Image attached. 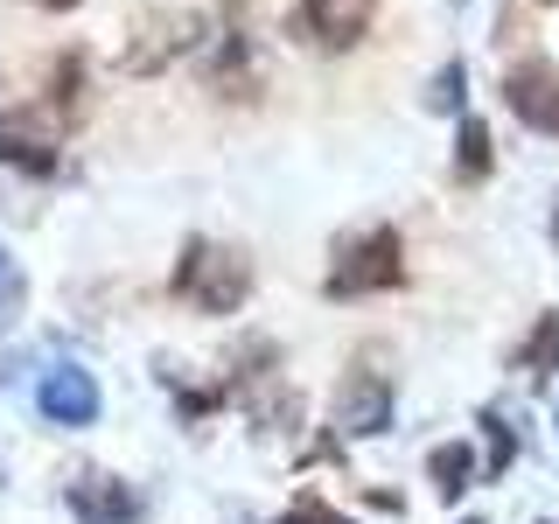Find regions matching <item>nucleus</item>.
Returning <instances> with one entry per match:
<instances>
[{"instance_id":"nucleus-1","label":"nucleus","mask_w":559,"mask_h":524,"mask_svg":"<svg viewBox=\"0 0 559 524\" xmlns=\"http://www.w3.org/2000/svg\"><path fill=\"white\" fill-rule=\"evenodd\" d=\"M168 287H175V301H189L197 314H238L245 301H252V259H245L238 245L189 238Z\"/></svg>"},{"instance_id":"nucleus-2","label":"nucleus","mask_w":559,"mask_h":524,"mask_svg":"<svg viewBox=\"0 0 559 524\" xmlns=\"http://www.w3.org/2000/svg\"><path fill=\"white\" fill-rule=\"evenodd\" d=\"M329 301H364V294H392L406 287V238L392 224H371V231H349L329 259Z\"/></svg>"},{"instance_id":"nucleus-3","label":"nucleus","mask_w":559,"mask_h":524,"mask_svg":"<svg viewBox=\"0 0 559 524\" xmlns=\"http://www.w3.org/2000/svg\"><path fill=\"white\" fill-rule=\"evenodd\" d=\"M210 43V14L203 8H147L133 22V43L119 49V70L127 78H162L175 57H189V49Z\"/></svg>"},{"instance_id":"nucleus-4","label":"nucleus","mask_w":559,"mask_h":524,"mask_svg":"<svg viewBox=\"0 0 559 524\" xmlns=\"http://www.w3.org/2000/svg\"><path fill=\"white\" fill-rule=\"evenodd\" d=\"M0 168L63 175V127L49 105H0Z\"/></svg>"},{"instance_id":"nucleus-5","label":"nucleus","mask_w":559,"mask_h":524,"mask_svg":"<svg viewBox=\"0 0 559 524\" xmlns=\"http://www.w3.org/2000/svg\"><path fill=\"white\" fill-rule=\"evenodd\" d=\"M378 22V0H294L287 14V35L301 49H322V57H343V49H357L364 35Z\"/></svg>"},{"instance_id":"nucleus-6","label":"nucleus","mask_w":559,"mask_h":524,"mask_svg":"<svg viewBox=\"0 0 559 524\" xmlns=\"http://www.w3.org/2000/svg\"><path fill=\"white\" fill-rule=\"evenodd\" d=\"M392 413H399L392 371H378L371 357H357V364H349V378L336 384V433H349V441H371V433L392 427Z\"/></svg>"},{"instance_id":"nucleus-7","label":"nucleus","mask_w":559,"mask_h":524,"mask_svg":"<svg viewBox=\"0 0 559 524\" xmlns=\"http://www.w3.org/2000/svg\"><path fill=\"white\" fill-rule=\"evenodd\" d=\"M203 84L231 105H252L266 70H259V43L245 22H224V35H210V57H203Z\"/></svg>"},{"instance_id":"nucleus-8","label":"nucleus","mask_w":559,"mask_h":524,"mask_svg":"<svg viewBox=\"0 0 559 524\" xmlns=\"http://www.w3.org/2000/svg\"><path fill=\"white\" fill-rule=\"evenodd\" d=\"M63 503L78 524H140L147 517V497H140L133 483L105 476V468H78V476L63 483Z\"/></svg>"},{"instance_id":"nucleus-9","label":"nucleus","mask_w":559,"mask_h":524,"mask_svg":"<svg viewBox=\"0 0 559 524\" xmlns=\"http://www.w3.org/2000/svg\"><path fill=\"white\" fill-rule=\"evenodd\" d=\"M35 413H43L49 427H63V433L92 427L98 419V378L84 371V364H49L43 384H35Z\"/></svg>"},{"instance_id":"nucleus-10","label":"nucleus","mask_w":559,"mask_h":524,"mask_svg":"<svg viewBox=\"0 0 559 524\" xmlns=\"http://www.w3.org/2000/svg\"><path fill=\"white\" fill-rule=\"evenodd\" d=\"M503 105L532 133H559V70L546 57H524L518 70H503Z\"/></svg>"},{"instance_id":"nucleus-11","label":"nucleus","mask_w":559,"mask_h":524,"mask_svg":"<svg viewBox=\"0 0 559 524\" xmlns=\"http://www.w3.org/2000/svg\"><path fill=\"white\" fill-rule=\"evenodd\" d=\"M518 371L532 392H552V378H559V308H546L532 322V336L518 343Z\"/></svg>"},{"instance_id":"nucleus-12","label":"nucleus","mask_w":559,"mask_h":524,"mask_svg":"<svg viewBox=\"0 0 559 524\" xmlns=\"http://www.w3.org/2000/svg\"><path fill=\"white\" fill-rule=\"evenodd\" d=\"M49 112H57V127L70 133L84 119V49H63L57 63H49Z\"/></svg>"},{"instance_id":"nucleus-13","label":"nucleus","mask_w":559,"mask_h":524,"mask_svg":"<svg viewBox=\"0 0 559 524\" xmlns=\"http://www.w3.org/2000/svg\"><path fill=\"white\" fill-rule=\"evenodd\" d=\"M427 476H433V497H441V503H462L468 483H476V448H468V441L433 448L427 454Z\"/></svg>"},{"instance_id":"nucleus-14","label":"nucleus","mask_w":559,"mask_h":524,"mask_svg":"<svg viewBox=\"0 0 559 524\" xmlns=\"http://www.w3.org/2000/svg\"><path fill=\"white\" fill-rule=\"evenodd\" d=\"M454 168H462V182H483V175L497 168L489 127H483V119H468V112H462V147H454Z\"/></svg>"},{"instance_id":"nucleus-15","label":"nucleus","mask_w":559,"mask_h":524,"mask_svg":"<svg viewBox=\"0 0 559 524\" xmlns=\"http://www.w3.org/2000/svg\"><path fill=\"white\" fill-rule=\"evenodd\" d=\"M28 308V279H22V259L0 245V322H14V314Z\"/></svg>"},{"instance_id":"nucleus-16","label":"nucleus","mask_w":559,"mask_h":524,"mask_svg":"<svg viewBox=\"0 0 559 524\" xmlns=\"http://www.w3.org/2000/svg\"><path fill=\"white\" fill-rule=\"evenodd\" d=\"M483 427H489V476H503V468L518 462V433H511V419H503L497 406L483 413Z\"/></svg>"},{"instance_id":"nucleus-17","label":"nucleus","mask_w":559,"mask_h":524,"mask_svg":"<svg viewBox=\"0 0 559 524\" xmlns=\"http://www.w3.org/2000/svg\"><path fill=\"white\" fill-rule=\"evenodd\" d=\"M462 78H468V70H462V57H448V70L433 78V92H427V105H433V112H462Z\"/></svg>"},{"instance_id":"nucleus-18","label":"nucleus","mask_w":559,"mask_h":524,"mask_svg":"<svg viewBox=\"0 0 559 524\" xmlns=\"http://www.w3.org/2000/svg\"><path fill=\"white\" fill-rule=\"evenodd\" d=\"M280 524H357V517H343V511H329V503H322V497H314V489H308V497H294V511H287V517H280Z\"/></svg>"},{"instance_id":"nucleus-19","label":"nucleus","mask_w":559,"mask_h":524,"mask_svg":"<svg viewBox=\"0 0 559 524\" xmlns=\"http://www.w3.org/2000/svg\"><path fill=\"white\" fill-rule=\"evenodd\" d=\"M28 8H49V14H70V8H78V0H28Z\"/></svg>"},{"instance_id":"nucleus-20","label":"nucleus","mask_w":559,"mask_h":524,"mask_svg":"<svg viewBox=\"0 0 559 524\" xmlns=\"http://www.w3.org/2000/svg\"><path fill=\"white\" fill-rule=\"evenodd\" d=\"M552 245H559V196H552Z\"/></svg>"},{"instance_id":"nucleus-21","label":"nucleus","mask_w":559,"mask_h":524,"mask_svg":"<svg viewBox=\"0 0 559 524\" xmlns=\"http://www.w3.org/2000/svg\"><path fill=\"white\" fill-rule=\"evenodd\" d=\"M532 8H559V0H532Z\"/></svg>"},{"instance_id":"nucleus-22","label":"nucleus","mask_w":559,"mask_h":524,"mask_svg":"<svg viewBox=\"0 0 559 524\" xmlns=\"http://www.w3.org/2000/svg\"><path fill=\"white\" fill-rule=\"evenodd\" d=\"M552 441H559V413H552Z\"/></svg>"},{"instance_id":"nucleus-23","label":"nucleus","mask_w":559,"mask_h":524,"mask_svg":"<svg viewBox=\"0 0 559 524\" xmlns=\"http://www.w3.org/2000/svg\"><path fill=\"white\" fill-rule=\"evenodd\" d=\"M448 8H468V0H448Z\"/></svg>"},{"instance_id":"nucleus-24","label":"nucleus","mask_w":559,"mask_h":524,"mask_svg":"<svg viewBox=\"0 0 559 524\" xmlns=\"http://www.w3.org/2000/svg\"><path fill=\"white\" fill-rule=\"evenodd\" d=\"M462 524H483V517H462Z\"/></svg>"},{"instance_id":"nucleus-25","label":"nucleus","mask_w":559,"mask_h":524,"mask_svg":"<svg viewBox=\"0 0 559 524\" xmlns=\"http://www.w3.org/2000/svg\"><path fill=\"white\" fill-rule=\"evenodd\" d=\"M538 524H559V517H538Z\"/></svg>"},{"instance_id":"nucleus-26","label":"nucleus","mask_w":559,"mask_h":524,"mask_svg":"<svg viewBox=\"0 0 559 524\" xmlns=\"http://www.w3.org/2000/svg\"><path fill=\"white\" fill-rule=\"evenodd\" d=\"M0 483H8V476H0Z\"/></svg>"}]
</instances>
